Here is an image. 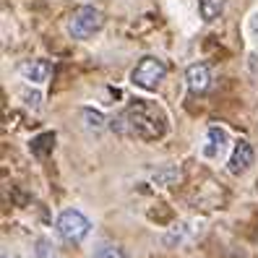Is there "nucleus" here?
<instances>
[{"mask_svg": "<svg viewBox=\"0 0 258 258\" xmlns=\"http://www.w3.org/2000/svg\"><path fill=\"white\" fill-rule=\"evenodd\" d=\"M224 6H227V0H199V13L206 24H211L224 13Z\"/></svg>", "mask_w": 258, "mask_h": 258, "instance_id": "9", "label": "nucleus"}, {"mask_svg": "<svg viewBox=\"0 0 258 258\" xmlns=\"http://www.w3.org/2000/svg\"><path fill=\"white\" fill-rule=\"evenodd\" d=\"M164 76H167L164 60H159V57H154V55H146V57H141L139 63H136V68L131 71V81H133V86L144 89V92H154V89L164 81Z\"/></svg>", "mask_w": 258, "mask_h": 258, "instance_id": "3", "label": "nucleus"}, {"mask_svg": "<svg viewBox=\"0 0 258 258\" xmlns=\"http://www.w3.org/2000/svg\"><path fill=\"white\" fill-rule=\"evenodd\" d=\"M102 26H104V16H102V11L94 8V6H81V8H76L71 16H68V24H66L71 39H79V42H84V39H89V37H94Z\"/></svg>", "mask_w": 258, "mask_h": 258, "instance_id": "2", "label": "nucleus"}, {"mask_svg": "<svg viewBox=\"0 0 258 258\" xmlns=\"http://www.w3.org/2000/svg\"><path fill=\"white\" fill-rule=\"evenodd\" d=\"M94 258H125V255H123V250L115 248V245H104V248H99V250H97V255H94Z\"/></svg>", "mask_w": 258, "mask_h": 258, "instance_id": "12", "label": "nucleus"}, {"mask_svg": "<svg viewBox=\"0 0 258 258\" xmlns=\"http://www.w3.org/2000/svg\"><path fill=\"white\" fill-rule=\"evenodd\" d=\"M253 162H255L253 146H250L245 139H240V141L235 144V149H232L230 159H227V170H230L232 175H242V172H248L250 167H253Z\"/></svg>", "mask_w": 258, "mask_h": 258, "instance_id": "5", "label": "nucleus"}, {"mask_svg": "<svg viewBox=\"0 0 258 258\" xmlns=\"http://www.w3.org/2000/svg\"><path fill=\"white\" fill-rule=\"evenodd\" d=\"M19 73L29 84H47L52 76V66L47 60H26V63L19 66Z\"/></svg>", "mask_w": 258, "mask_h": 258, "instance_id": "7", "label": "nucleus"}, {"mask_svg": "<svg viewBox=\"0 0 258 258\" xmlns=\"http://www.w3.org/2000/svg\"><path fill=\"white\" fill-rule=\"evenodd\" d=\"M24 99H26V104H32V107H39V102H42V97H39L37 92H32V94H24Z\"/></svg>", "mask_w": 258, "mask_h": 258, "instance_id": "13", "label": "nucleus"}, {"mask_svg": "<svg viewBox=\"0 0 258 258\" xmlns=\"http://www.w3.org/2000/svg\"><path fill=\"white\" fill-rule=\"evenodd\" d=\"M258 16V13H255ZM250 34H253V39H255V44H258V29H250Z\"/></svg>", "mask_w": 258, "mask_h": 258, "instance_id": "14", "label": "nucleus"}, {"mask_svg": "<svg viewBox=\"0 0 258 258\" xmlns=\"http://www.w3.org/2000/svg\"><path fill=\"white\" fill-rule=\"evenodd\" d=\"M227 141H230V136H227V131H224L222 125H209V131H206L204 157H206V159H214V157H219L222 151L227 149Z\"/></svg>", "mask_w": 258, "mask_h": 258, "instance_id": "8", "label": "nucleus"}, {"mask_svg": "<svg viewBox=\"0 0 258 258\" xmlns=\"http://www.w3.org/2000/svg\"><path fill=\"white\" fill-rule=\"evenodd\" d=\"M84 117H86V128L99 131V128L104 125V117H102V112H97V110H84Z\"/></svg>", "mask_w": 258, "mask_h": 258, "instance_id": "11", "label": "nucleus"}, {"mask_svg": "<svg viewBox=\"0 0 258 258\" xmlns=\"http://www.w3.org/2000/svg\"><path fill=\"white\" fill-rule=\"evenodd\" d=\"M123 123L131 133H136L144 141H159L170 128L164 110L151 99H133L123 112Z\"/></svg>", "mask_w": 258, "mask_h": 258, "instance_id": "1", "label": "nucleus"}, {"mask_svg": "<svg viewBox=\"0 0 258 258\" xmlns=\"http://www.w3.org/2000/svg\"><path fill=\"white\" fill-rule=\"evenodd\" d=\"M52 146H55V133L52 131H44V133H39L37 139L29 144V149H32V154H37V157H47L50 151H52Z\"/></svg>", "mask_w": 258, "mask_h": 258, "instance_id": "10", "label": "nucleus"}, {"mask_svg": "<svg viewBox=\"0 0 258 258\" xmlns=\"http://www.w3.org/2000/svg\"><path fill=\"white\" fill-rule=\"evenodd\" d=\"M185 84L190 89V94H206L211 86V71L206 63H193L185 71Z\"/></svg>", "mask_w": 258, "mask_h": 258, "instance_id": "6", "label": "nucleus"}, {"mask_svg": "<svg viewBox=\"0 0 258 258\" xmlns=\"http://www.w3.org/2000/svg\"><path fill=\"white\" fill-rule=\"evenodd\" d=\"M57 230L66 240L81 242L89 232H92V222H89V217L84 214V211L66 209V211H60V217H57Z\"/></svg>", "mask_w": 258, "mask_h": 258, "instance_id": "4", "label": "nucleus"}]
</instances>
